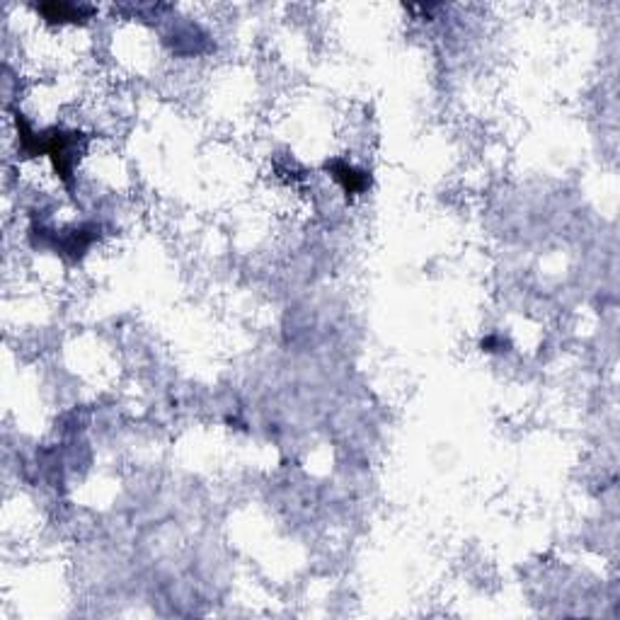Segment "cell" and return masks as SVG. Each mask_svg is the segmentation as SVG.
Here are the masks:
<instances>
[{
	"instance_id": "6da1fadb",
	"label": "cell",
	"mask_w": 620,
	"mask_h": 620,
	"mask_svg": "<svg viewBox=\"0 0 620 620\" xmlns=\"http://www.w3.org/2000/svg\"><path fill=\"white\" fill-rule=\"evenodd\" d=\"M332 170L337 172L334 177L344 184L347 192H358V189L366 187V177L361 172H356L354 167H349V165H332Z\"/></svg>"
},
{
	"instance_id": "7a4b0ae2",
	"label": "cell",
	"mask_w": 620,
	"mask_h": 620,
	"mask_svg": "<svg viewBox=\"0 0 620 620\" xmlns=\"http://www.w3.org/2000/svg\"><path fill=\"white\" fill-rule=\"evenodd\" d=\"M39 10L46 15V19H58V22L80 19V12H82V8H75V5H68V3H48V5H42Z\"/></svg>"
}]
</instances>
